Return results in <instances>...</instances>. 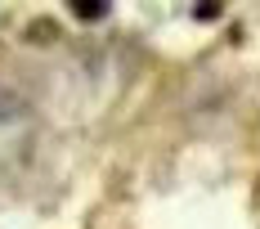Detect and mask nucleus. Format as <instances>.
Returning a JSON list of instances; mask_svg holds the SVG:
<instances>
[{
	"label": "nucleus",
	"mask_w": 260,
	"mask_h": 229,
	"mask_svg": "<svg viewBox=\"0 0 260 229\" xmlns=\"http://www.w3.org/2000/svg\"><path fill=\"white\" fill-rule=\"evenodd\" d=\"M81 18H99V14H108V5H77Z\"/></svg>",
	"instance_id": "obj_1"
}]
</instances>
